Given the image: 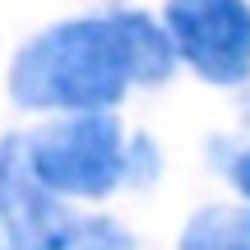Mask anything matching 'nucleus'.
<instances>
[{
  "mask_svg": "<svg viewBox=\"0 0 250 250\" xmlns=\"http://www.w3.org/2000/svg\"><path fill=\"white\" fill-rule=\"evenodd\" d=\"M167 33L144 14L74 19L46 28L19 51L9 70V98L33 111H102L125 93V83H162L171 74Z\"/></svg>",
  "mask_w": 250,
  "mask_h": 250,
  "instance_id": "f257e3e1",
  "label": "nucleus"
},
{
  "mask_svg": "<svg viewBox=\"0 0 250 250\" xmlns=\"http://www.w3.org/2000/svg\"><path fill=\"white\" fill-rule=\"evenodd\" d=\"M23 148H28V167L37 171V181L51 195H83V199L107 195L121 181V167H125L121 130L102 111L51 125V130L33 134Z\"/></svg>",
  "mask_w": 250,
  "mask_h": 250,
  "instance_id": "f03ea898",
  "label": "nucleus"
},
{
  "mask_svg": "<svg viewBox=\"0 0 250 250\" xmlns=\"http://www.w3.org/2000/svg\"><path fill=\"white\" fill-rule=\"evenodd\" d=\"M167 37L199 79H250V5L246 0H167Z\"/></svg>",
  "mask_w": 250,
  "mask_h": 250,
  "instance_id": "7ed1b4c3",
  "label": "nucleus"
},
{
  "mask_svg": "<svg viewBox=\"0 0 250 250\" xmlns=\"http://www.w3.org/2000/svg\"><path fill=\"white\" fill-rule=\"evenodd\" d=\"M0 223L9 250H70L74 218L51 199V190L28 167L23 139L0 144Z\"/></svg>",
  "mask_w": 250,
  "mask_h": 250,
  "instance_id": "20e7f679",
  "label": "nucleus"
},
{
  "mask_svg": "<svg viewBox=\"0 0 250 250\" xmlns=\"http://www.w3.org/2000/svg\"><path fill=\"white\" fill-rule=\"evenodd\" d=\"M181 250H250V208L213 204L190 218Z\"/></svg>",
  "mask_w": 250,
  "mask_h": 250,
  "instance_id": "39448f33",
  "label": "nucleus"
},
{
  "mask_svg": "<svg viewBox=\"0 0 250 250\" xmlns=\"http://www.w3.org/2000/svg\"><path fill=\"white\" fill-rule=\"evenodd\" d=\"M74 246H79V250H130V241H125L111 223H88V227H79V232H74Z\"/></svg>",
  "mask_w": 250,
  "mask_h": 250,
  "instance_id": "423d86ee",
  "label": "nucleus"
},
{
  "mask_svg": "<svg viewBox=\"0 0 250 250\" xmlns=\"http://www.w3.org/2000/svg\"><path fill=\"white\" fill-rule=\"evenodd\" d=\"M232 176H236V186H241V195L250 199V153H241V158H236V167H232Z\"/></svg>",
  "mask_w": 250,
  "mask_h": 250,
  "instance_id": "0eeeda50",
  "label": "nucleus"
}]
</instances>
